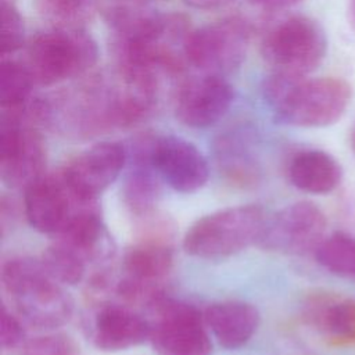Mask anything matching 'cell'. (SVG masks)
Masks as SVG:
<instances>
[{
	"instance_id": "obj_1",
	"label": "cell",
	"mask_w": 355,
	"mask_h": 355,
	"mask_svg": "<svg viewBox=\"0 0 355 355\" xmlns=\"http://www.w3.org/2000/svg\"><path fill=\"white\" fill-rule=\"evenodd\" d=\"M263 93L276 118L301 128L338 121L351 101V86L338 78H306L273 72Z\"/></svg>"
},
{
	"instance_id": "obj_2",
	"label": "cell",
	"mask_w": 355,
	"mask_h": 355,
	"mask_svg": "<svg viewBox=\"0 0 355 355\" xmlns=\"http://www.w3.org/2000/svg\"><path fill=\"white\" fill-rule=\"evenodd\" d=\"M3 288L17 315L29 326L43 330L65 324L72 315L71 295L46 270L42 261L15 257L3 263Z\"/></svg>"
},
{
	"instance_id": "obj_3",
	"label": "cell",
	"mask_w": 355,
	"mask_h": 355,
	"mask_svg": "<svg viewBox=\"0 0 355 355\" xmlns=\"http://www.w3.org/2000/svg\"><path fill=\"white\" fill-rule=\"evenodd\" d=\"M97 58V43L83 28L53 26L31 39L24 64L36 85L53 86L82 78Z\"/></svg>"
},
{
	"instance_id": "obj_4",
	"label": "cell",
	"mask_w": 355,
	"mask_h": 355,
	"mask_svg": "<svg viewBox=\"0 0 355 355\" xmlns=\"http://www.w3.org/2000/svg\"><path fill=\"white\" fill-rule=\"evenodd\" d=\"M268 215L259 205H237L208 214L196 220L183 237L187 254L216 259L234 255L258 244Z\"/></svg>"
},
{
	"instance_id": "obj_5",
	"label": "cell",
	"mask_w": 355,
	"mask_h": 355,
	"mask_svg": "<svg viewBox=\"0 0 355 355\" xmlns=\"http://www.w3.org/2000/svg\"><path fill=\"white\" fill-rule=\"evenodd\" d=\"M327 39L311 17L294 14L273 22L262 36L261 54L276 73L306 76L323 61Z\"/></svg>"
},
{
	"instance_id": "obj_6",
	"label": "cell",
	"mask_w": 355,
	"mask_h": 355,
	"mask_svg": "<svg viewBox=\"0 0 355 355\" xmlns=\"http://www.w3.org/2000/svg\"><path fill=\"white\" fill-rule=\"evenodd\" d=\"M250 25L229 17L193 29L186 44L187 62L202 73L226 76L240 68L250 46Z\"/></svg>"
},
{
	"instance_id": "obj_7",
	"label": "cell",
	"mask_w": 355,
	"mask_h": 355,
	"mask_svg": "<svg viewBox=\"0 0 355 355\" xmlns=\"http://www.w3.org/2000/svg\"><path fill=\"white\" fill-rule=\"evenodd\" d=\"M154 306L150 341L158 355H211L212 343L200 309L164 298Z\"/></svg>"
},
{
	"instance_id": "obj_8",
	"label": "cell",
	"mask_w": 355,
	"mask_h": 355,
	"mask_svg": "<svg viewBox=\"0 0 355 355\" xmlns=\"http://www.w3.org/2000/svg\"><path fill=\"white\" fill-rule=\"evenodd\" d=\"M47 150L36 125L1 119L0 176L10 189H26L46 173Z\"/></svg>"
},
{
	"instance_id": "obj_9",
	"label": "cell",
	"mask_w": 355,
	"mask_h": 355,
	"mask_svg": "<svg viewBox=\"0 0 355 355\" xmlns=\"http://www.w3.org/2000/svg\"><path fill=\"white\" fill-rule=\"evenodd\" d=\"M96 200L79 197L57 169L25 189L24 212L35 230L57 236L78 212Z\"/></svg>"
},
{
	"instance_id": "obj_10",
	"label": "cell",
	"mask_w": 355,
	"mask_h": 355,
	"mask_svg": "<svg viewBox=\"0 0 355 355\" xmlns=\"http://www.w3.org/2000/svg\"><path fill=\"white\" fill-rule=\"evenodd\" d=\"M326 216L313 202L298 201L268 216L258 245L282 254H305L323 240Z\"/></svg>"
},
{
	"instance_id": "obj_11",
	"label": "cell",
	"mask_w": 355,
	"mask_h": 355,
	"mask_svg": "<svg viewBox=\"0 0 355 355\" xmlns=\"http://www.w3.org/2000/svg\"><path fill=\"white\" fill-rule=\"evenodd\" d=\"M148 158L161 180L176 191L194 193L208 180L207 158L182 137L151 135Z\"/></svg>"
},
{
	"instance_id": "obj_12",
	"label": "cell",
	"mask_w": 355,
	"mask_h": 355,
	"mask_svg": "<svg viewBox=\"0 0 355 355\" xmlns=\"http://www.w3.org/2000/svg\"><path fill=\"white\" fill-rule=\"evenodd\" d=\"M126 162L125 146L115 141H101L69 158L60 168V172L79 197L97 200L115 182Z\"/></svg>"
},
{
	"instance_id": "obj_13",
	"label": "cell",
	"mask_w": 355,
	"mask_h": 355,
	"mask_svg": "<svg viewBox=\"0 0 355 355\" xmlns=\"http://www.w3.org/2000/svg\"><path fill=\"white\" fill-rule=\"evenodd\" d=\"M233 100V86L225 76L202 73L179 85L175 94V115L184 126L208 128L225 116Z\"/></svg>"
},
{
	"instance_id": "obj_14",
	"label": "cell",
	"mask_w": 355,
	"mask_h": 355,
	"mask_svg": "<svg viewBox=\"0 0 355 355\" xmlns=\"http://www.w3.org/2000/svg\"><path fill=\"white\" fill-rule=\"evenodd\" d=\"M151 322L122 305L103 306L94 319L93 341L107 352L123 351L150 340Z\"/></svg>"
},
{
	"instance_id": "obj_15",
	"label": "cell",
	"mask_w": 355,
	"mask_h": 355,
	"mask_svg": "<svg viewBox=\"0 0 355 355\" xmlns=\"http://www.w3.org/2000/svg\"><path fill=\"white\" fill-rule=\"evenodd\" d=\"M204 319L219 345L236 349L247 344L259 326L258 309L244 301H220L204 311Z\"/></svg>"
},
{
	"instance_id": "obj_16",
	"label": "cell",
	"mask_w": 355,
	"mask_h": 355,
	"mask_svg": "<svg viewBox=\"0 0 355 355\" xmlns=\"http://www.w3.org/2000/svg\"><path fill=\"white\" fill-rule=\"evenodd\" d=\"M304 315L333 344H355V300L327 293L316 294L306 301Z\"/></svg>"
},
{
	"instance_id": "obj_17",
	"label": "cell",
	"mask_w": 355,
	"mask_h": 355,
	"mask_svg": "<svg viewBox=\"0 0 355 355\" xmlns=\"http://www.w3.org/2000/svg\"><path fill=\"white\" fill-rule=\"evenodd\" d=\"M343 171L334 157L322 150L297 153L288 165L290 182L300 190L312 194L333 191L341 182Z\"/></svg>"
},
{
	"instance_id": "obj_18",
	"label": "cell",
	"mask_w": 355,
	"mask_h": 355,
	"mask_svg": "<svg viewBox=\"0 0 355 355\" xmlns=\"http://www.w3.org/2000/svg\"><path fill=\"white\" fill-rule=\"evenodd\" d=\"M172 266L173 251L169 241L140 239L123 257L125 276L147 284L161 286Z\"/></svg>"
},
{
	"instance_id": "obj_19",
	"label": "cell",
	"mask_w": 355,
	"mask_h": 355,
	"mask_svg": "<svg viewBox=\"0 0 355 355\" xmlns=\"http://www.w3.org/2000/svg\"><path fill=\"white\" fill-rule=\"evenodd\" d=\"M35 80L24 62L3 57L0 67V107L3 119H28L35 97Z\"/></svg>"
},
{
	"instance_id": "obj_20",
	"label": "cell",
	"mask_w": 355,
	"mask_h": 355,
	"mask_svg": "<svg viewBox=\"0 0 355 355\" xmlns=\"http://www.w3.org/2000/svg\"><path fill=\"white\" fill-rule=\"evenodd\" d=\"M42 18L53 26L83 28L98 8L100 0H33Z\"/></svg>"
},
{
	"instance_id": "obj_21",
	"label": "cell",
	"mask_w": 355,
	"mask_h": 355,
	"mask_svg": "<svg viewBox=\"0 0 355 355\" xmlns=\"http://www.w3.org/2000/svg\"><path fill=\"white\" fill-rule=\"evenodd\" d=\"M40 261L51 277L69 286L83 280L87 266V261L79 252L58 240L44 250Z\"/></svg>"
},
{
	"instance_id": "obj_22",
	"label": "cell",
	"mask_w": 355,
	"mask_h": 355,
	"mask_svg": "<svg viewBox=\"0 0 355 355\" xmlns=\"http://www.w3.org/2000/svg\"><path fill=\"white\" fill-rule=\"evenodd\" d=\"M318 262L327 270L355 277V239L344 233H333L324 237L315 250Z\"/></svg>"
},
{
	"instance_id": "obj_23",
	"label": "cell",
	"mask_w": 355,
	"mask_h": 355,
	"mask_svg": "<svg viewBox=\"0 0 355 355\" xmlns=\"http://www.w3.org/2000/svg\"><path fill=\"white\" fill-rule=\"evenodd\" d=\"M1 55L18 51L25 43V24L14 0H1Z\"/></svg>"
},
{
	"instance_id": "obj_24",
	"label": "cell",
	"mask_w": 355,
	"mask_h": 355,
	"mask_svg": "<svg viewBox=\"0 0 355 355\" xmlns=\"http://www.w3.org/2000/svg\"><path fill=\"white\" fill-rule=\"evenodd\" d=\"M24 355H79L73 340L65 334H46L33 338Z\"/></svg>"
},
{
	"instance_id": "obj_25",
	"label": "cell",
	"mask_w": 355,
	"mask_h": 355,
	"mask_svg": "<svg viewBox=\"0 0 355 355\" xmlns=\"http://www.w3.org/2000/svg\"><path fill=\"white\" fill-rule=\"evenodd\" d=\"M0 326V341L3 348H14L22 343L25 337V330L21 319L11 313L6 306L1 308Z\"/></svg>"
},
{
	"instance_id": "obj_26",
	"label": "cell",
	"mask_w": 355,
	"mask_h": 355,
	"mask_svg": "<svg viewBox=\"0 0 355 355\" xmlns=\"http://www.w3.org/2000/svg\"><path fill=\"white\" fill-rule=\"evenodd\" d=\"M301 0H250V3L263 11H280L298 4Z\"/></svg>"
},
{
	"instance_id": "obj_27",
	"label": "cell",
	"mask_w": 355,
	"mask_h": 355,
	"mask_svg": "<svg viewBox=\"0 0 355 355\" xmlns=\"http://www.w3.org/2000/svg\"><path fill=\"white\" fill-rule=\"evenodd\" d=\"M233 0H184V3L197 10H215L227 6Z\"/></svg>"
},
{
	"instance_id": "obj_28",
	"label": "cell",
	"mask_w": 355,
	"mask_h": 355,
	"mask_svg": "<svg viewBox=\"0 0 355 355\" xmlns=\"http://www.w3.org/2000/svg\"><path fill=\"white\" fill-rule=\"evenodd\" d=\"M347 14H348V24L351 25V28L355 32V0H349L348 1Z\"/></svg>"
},
{
	"instance_id": "obj_29",
	"label": "cell",
	"mask_w": 355,
	"mask_h": 355,
	"mask_svg": "<svg viewBox=\"0 0 355 355\" xmlns=\"http://www.w3.org/2000/svg\"><path fill=\"white\" fill-rule=\"evenodd\" d=\"M351 141H352V148H354V151H355V128H354V130H352V137H351Z\"/></svg>"
}]
</instances>
